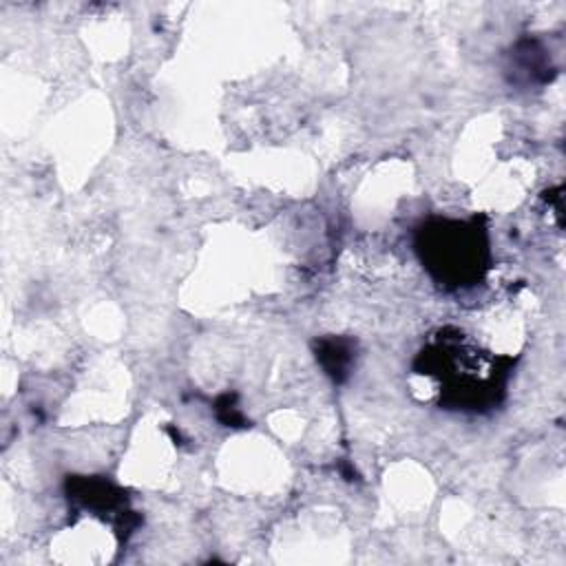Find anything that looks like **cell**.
Returning <instances> with one entry per match:
<instances>
[{"mask_svg":"<svg viewBox=\"0 0 566 566\" xmlns=\"http://www.w3.org/2000/svg\"><path fill=\"white\" fill-rule=\"evenodd\" d=\"M318 365L334 382H343L354 363V343L340 336H325L314 343Z\"/></svg>","mask_w":566,"mask_h":566,"instance_id":"2","label":"cell"},{"mask_svg":"<svg viewBox=\"0 0 566 566\" xmlns=\"http://www.w3.org/2000/svg\"><path fill=\"white\" fill-rule=\"evenodd\" d=\"M416 250L429 274L447 287H467L482 279L489 261L486 230L471 221L433 219L418 230Z\"/></svg>","mask_w":566,"mask_h":566,"instance_id":"1","label":"cell"}]
</instances>
